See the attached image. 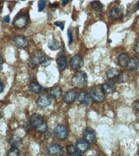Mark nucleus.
<instances>
[{"label": "nucleus", "instance_id": "f257e3e1", "mask_svg": "<svg viewBox=\"0 0 139 156\" xmlns=\"http://www.w3.org/2000/svg\"><path fill=\"white\" fill-rule=\"evenodd\" d=\"M50 64V59L40 51L35 52L30 62V65L31 67L35 68L38 66L42 65L46 66Z\"/></svg>", "mask_w": 139, "mask_h": 156}, {"label": "nucleus", "instance_id": "f03ea898", "mask_svg": "<svg viewBox=\"0 0 139 156\" xmlns=\"http://www.w3.org/2000/svg\"><path fill=\"white\" fill-rule=\"evenodd\" d=\"M29 122L30 126L37 130L41 132H44L46 131V124L44 123L43 118L39 114H34L31 115Z\"/></svg>", "mask_w": 139, "mask_h": 156}, {"label": "nucleus", "instance_id": "7ed1b4c3", "mask_svg": "<svg viewBox=\"0 0 139 156\" xmlns=\"http://www.w3.org/2000/svg\"><path fill=\"white\" fill-rule=\"evenodd\" d=\"M72 83L74 87L79 88L85 87L87 83V74L84 71L77 72L72 77Z\"/></svg>", "mask_w": 139, "mask_h": 156}, {"label": "nucleus", "instance_id": "20e7f679", "mask_svg": "<svg viewBox=\"0 0 139 156\" xmlns=\"http://www.w3.org/2000/svg\"><path fill=\"white\" fill-rule=\"evenodd\" d=\"M28 20L29 18L27 14L19 13L15 17L13 24L17 29H22L27 26Z\"/></svg>", "mask_w": 139, "mask_h": 156}, {"label": "nucleus", "instance_id": "39448f33", "mask_svg": "<svg viewBox=\"0 0 139 156\" xmlns=\"http://www.w3.org/2000/svg\"><path fill=\"white\" fill-rule=\"evenodd\" d=\"M91 99L96 102H101L105 100V93L102 90V88L96 87L91 89L90 94Z\"/></svg>", "mask_w": 139, "mask_h": 156}, {"label": "nucleus", "instance_id": "423d86ee", "mask_svg": "<svg viewBox=\"0 0 139 156\" xmlns=\"http://www.w3.org/2000/svg\"><path fill=\"white\" fill-rule=\"evenodd\" d=\"M70 63L71 68L74 70H79L84 65V59L80 54H76L72 57Z\"/></svg>", "mask_w": 139, "mask_h": 156}, {"label": "nucleus", "instance_id": "0eeeda50", "mask_svg": "<svg viewBox=\"0 0 139 156\" xmlns=\"http://www.w3.org/2000/svg\"><path fill=\"white\" fill-rule=\"evenodd\" d=\"M55 137L60 140H65L68 136V131L67 128L62 125H58L54 131Z\"/></svg>", "mask_w": 139, "mask_h": 156}, {"label": "nucleus", "instance_id": "6e6552de", "mask_svg": "<svg viewBox=\"0 0 139 156\" xmlns=\"http://www.w3.org/2000/svg\"><path fill=\"white\" fill-rule=\"evenodd\" d=\"M13 42L15 47L18 49H24L28 46V40L24 35H17L15 37Z\"/></svg>", "mask_w": 139, "mask_h": 156}, {"label": "nucleus", "instance_id": "1a4fd4ad", "mask_svg": "<svg viewBox=\"0 0 139 156\" xmlns=\"http://www.w3.org/2000/svg\"><path fill=\"white\" fill-rule=\"evenodd\" d=\"M49 155L59 156L63 155L64 154V149L60 145L55 144L50 146L48 150Z\"/></svg>", "mask_w": 139, "mask_h": 156}, {"label": "nucleus", "instance_id": "9d476101", "mask_svg": "<svg viewBox=\"0 0 139 156\" xmlns=\"http://www.w3.org/2000/svg\"><path fill=\"white\" fill-rule=\"evenodd\" d=\"M51 100L48 95H43L39 97L37 100V104L40 107L46 108L50 105Z\"/></svg>", "mask_w": 139, "mask_h": 156}, {"label": "nucleus", "instance_id": "9b49d317", "mask_svg": "<svg viewBox=\"0 0 139 156\" xmlns=\"http://www.w3.org/2000/svg\"><path fill=\"white\" fill-rule=\"evenodd\" d=\"M83 136L85 140L89 143L93 142L96 138V133L94 130L90 127H87L83 131Z\"/></svg>", "mask_w": 139, "mask_h": 156}, {"label": "nucleus", "instance_id": "f8f14e48", "mask_svg": "<svg viewBox=\"0 0 139 156\" xmlns=\"http://www.w3.org/2000/svg\"><path fill=\"white\" fill-rule=\"evenodd\" d=\"M77 92L74 90H70L64 96V101L66 103L71 104L75 101L77 98Z\"/></svg>", "mask_w": 139, "mask_h": 156}, {"label": "nucleus", "instance_id": "ddd939ff", "mask_svg": "<svg viewBox=\"0 0 139 156\" xmlns=\"http://www.w3.org/2000/svg\"><path fill=\"white\" fill-rule=\"evenodd\" d=\"M116 88V84L114 82L109 81L104 84L101 88L105 94L108 95L113 92L115 90Z\"/></svg>", "mask_w": 139, "mask_h": 156}, {"label": "nucleus", "instance_id": "4468645a", "mask_svg": "<svg viewBox=\"0 0 139 156\" xmlns=\"http://www.w3.org/2000/svg\"><path fill=\"white\" fill-rule=\"evenodd\" d=\"M77 147L81 152H86L89 148V142L84 139H79L77 142Z\"/></svg>", "mask_w": 139, "mask_h": 156}, {"label": "nucleus", "instance_id": "2eb2a0df", "mask_svg": "<svg viewBox=\"0 0 139 156\" xmlns=\"http://www.w3.org/2000/svg\"><path fill=\"white\" fill-rule=\"evenodd\" d=\"M123 9L119 7H113L110 11V16L114 19H118L121 18L123 15Z\"/></svg>", "mask_w": 139, "mask_h": 156}, {"label": "nucleus", "instance_id": "dca6fc26", "mask_svg": "<svg viewBox=\"0 0 139 156\" xmlns=\"http://www.w3.org/2000/svg\"><path fill=\"white\" fill-rule=\"evenodd\" d=\"M126 66L129 71H135L138 68L139 60L135 57L131 58L130 60H128Z\"/></svg>", "mask_w": 139, "mask_h": 156}, {"label": "nucleus", "instance_id": "f3484780", "mask_svg": "<svg viewBox=\"0 0 139 156\" xmlns=\"http://www.w3.org/2000/svg\"><path fill=\"white\" fill-rule=\"evenodd\" d=\"M23 143L22 138L18 135H13L9 139V143L12 147L18 148Z\"/></svg>", "mask_w": 139, "mask_h": 156}, {"label": "nucleus", "instance_id": "a211bd4d", "mask_svg": "<svg viewBox=\"0 0 139 156\" xmlns=\"http://www.w3.org/2000/svg\"><path fill=\"white\" fill-rule=\"evenodd\" d=\"M91 98L90 94L86 92H82L79 94L77 97L79 102L82 104H88L90 102Z\"/></svg>", "mask_w": 139, "mask_h": 156}, {"label": "nucleus", "instance_id": "6ab92c4d", "mask_svg": "<svg viewBox=\"0 0 139 156\" xmlns=\"http://www.w3.org/2000/svg\"><path fill=\"white\" fill-rule=\"evenodd\" d=\"M56 63L59 70L61 71H64L67 66V60L66 56L61 55L56 59Z\"/></svg>", "mask_w": 139, "mask_h": 156}, {"label": "nucleus", "instance_id": "aec40b11", "mask_svg": "<svg viewBox=\"0 0 139 156\" xmlns=\"http://www.w3.org/2000/svg\"><path fill=\"white\" fill-rule=\"evenodd\" d=\"M62 89L58 86L53 87L51 89L50 91V94L52 98L55 99H58L61 97L62 95Z\"/></svg>", "mask_w": 139, "mask_h": 156}, {"label": "nucleus", "instance_id": "412c9836", "mask_svg": "<svg viewBox=\"0 0 139 156\" xmlns=\"http://www.w3.org/2000/svg\"><path fill=\"white\" fill-rule=\"evenodd\" d=\"M128 61V56L125 53H122L120 54L118 59V64L121 67H124L127 66Z\"/></svg>", "mask_w": 139, "mask_h": 156}, {"label": "nucleus", "instance_id": "4be33fe9", "mask_svg": "<svg viewBox=\"0 0 139 156\" xmlns=\"http://www.w3.org/2000/svg\"><path fill=\"white\" fill-rule=\"evenodd\" d=\"M66 150L68 155L71 156H79L81 155L79 150L73 145H68L66 148Z\"/></svg>", "mask_w": 139, "mask_h": 156}, {"label": "nucleus", "instance_id": "5701e85b", "mask_svg": "<svg viewBox=\"0 0 139 156\" xmlns=\"http://www.w3.org/2000/svg\"><path fill=\"white\" fill-rule=\"evenodd\" d=\"M29 89L30 92L34 94L41 93L43 90V88L41 86L35 83L30 84L29 86Z\"/></svg>", "mask_w": 139, "mask_h": 156}, {"label": "nucleus", "instance_id": "b1692460", "mask_svg": "<svg viewBox=\"0 0 139 156\" xmlns=\"http://www.w3.org/2000/svg\"><path fill=\"white\" fill-rule=\"evenodd\" d=\"M119 75V71L116 68H112L107 71V78L109 79H112L118 77Z\"/></svg>", "mask_w": 139, "mask_h": 156}, {"label": "nucleus", "instance_id": "393cba45", "mask_svg": "<svg viewBox=\"0 0 139 156\" xmlns=\"http://www.w3.org/2000/svg\"><path fill=\"white\" fill-rule=\"evenodd\" d=\"M92 9L96 12L101 13L103 10V6L101 3L98 1H94L91 3Z\"/></svg>", "mask_w": 139, "mask_h": 156}, {"label": "nucleus", "instance_id": "a878e982", "mask_svg": "<svg viewBox=\"0 0 139 156\" xmlns=\"http://www.w3.org/2000/svg\"><path fill=\"white\" fill-rule=\"evenodd\" d=\"M48 47L52 51H57L60 48V45L58 41L53 39L48 43Z\"/></svg>", "mask_w": 139, "mask_h": 156}, {"label": "nucleus", "instance_id": "bb28decb", "mask_svg": "<svg viewBox=\"0 0 139 156\" xmlns=\"http://www.w3.org/2000/svg\"><path fill=\"white\" fill-rule=\"evenodd\" d=\"M17 148L12 147L8 152V155L9 156H17L20 155V151Z\"/></svg>", "mask_w": 139, "mask_h": 156}, {"label": "nucleus", "instance_id": "cd10ccee", "mask_svg": "<svg viewBox=\"0 0 139 156\" xmlns=\"http://www.w3.org/2000/svg\"><path fill=\"white\" fill-rule=\"evenodd\" d=\"M46 6V0H39L38 2V11L41 12L45 9Z\"/></svg>", "mask_w": 139, "mask_h": 156}, {"label": "nucleus", "instance_id": "c85d7f7f", "mask_svg": "<svg viewBox=\"0 0 139 156\" xmlns=\"http://www.w3.org/2000/svg\"><path fill=\"white\" fill-rule=\"evenodd\" d=\"M128 79V76L126 74H123L119 78L118 81L119 83H123L127 82Z\"/></svg>", "mask_w": 139, "mask_h": 156}, {"label": "nucleus", "instance_id": "c756f323", "mask_svg": "<svg viewBox=\"0 0 139 156\" xmlns=\"http://www.w3.org/2000/svg\"><path fill=\"white\" fill-rule=\"evenodd\" d=\"M68 39H69V44H70L72 42H73V37L72 32L70 30H68Z\"/></svg>", "mask_w": 139, "mask_h": 156}, {"label": "nucleus", "instance_id": "7c9ffc66", "mask_svg": "<svg viewBox=\"0 0 139 156\" xmlns=\"http://www.w3.org/2000/svg\"><path fill=\"white\" fill-rule=\"evenodd\" d=\"M55 25L60 27L62 31L64 30V24L63 22L61 21H56L55 23Z\"/></svg>", "mask_w": 139, "mask_h": 156}, {"label": "nucleus", "instance_id": "2f4dec72", "mask_svg": "<svg viewBox=\"0 0 139 156\" xmlns=\"http://www.w3.org/2000/svg\"><path fill=\"white\" fill-rule=\"evenodd\" d=\"M4 64V58L3 56H2L1 54H0V71L3 70V64Z\"/></svg>", "mask_w": 139, "mask_h": 156}, {"label": "nucleus", "instance_id": "473e14b6", "mask_svg": "<svg viewBox=\"0 0 139 156\" xmlns=\"http://www.w3.org/2000/svg\"><path fill=\"white\" fill-rule=\"evenodd\" d=\"M3 20L4 22L6 23H8L10 21V18L9 15L6 16H4V18H3Z\"/></svg>", "mask_w": 139, "mask_h": 156}, {"label": "nucleus", "instance_id": "72a5a7b5", "mask_svg": "<svg viewBox=\"0 0 139 156\" xmlns=\"http://www.w3.org/2000/svg\"><path fill=\"white\" fill-rule=\"evenodd\" d=\"M134 108L137 111L139 112V102L137 101L134 103Z\"/></svg>", "mask_w": 139, "mask_h": 156}, {"label": "nucleus", "instance_id": "f704fd0d", "mask_svg": "<svg viewBox=\"0 0 139 156\" xmlns=\"http://www.w3.org/2000/svg\"><path fill=\"white\" fill-rule=\"evenodd\" d=\"M4 83L1 82L0 81V94L4 92Z\"/></svg>", "mask_w": 139, "mask_h": 156}, {"label": "nucleus", "instance_id": "c9c22d12", "mask_svg": "<svg viewBox=\"0 0 139 156\" xmlns=\"http://www.w3.org/2000/svg\"><path fill=\"white\" fill-rule=\"evenodd\" d=\"M135 50L136 53L139 54V42L136 44Z\"/></svg>", "mask_w": 139, "mask_h": 156}, {"label": "nucleus", "instance_id": "e433bc0d", "mask_svg": "<svg viewBox=\"0 0 139 156\" xmlns=\"http://www.w3.org/2000/svg\"><path fill=\"white\" fill-rule=\"evenodd\" d=\"M70 0H62V4L63 6H64L66 5L68 2H69Z\"/></svg>", "mask_w": 139, "mask_h": 156}, {"label": "nucleus", "instance_id": "4c0bfd02", "mask_svg": "<svg viewBox=\"0 0 139 156\" xmlns=\"http://www.w3.org/2000/svg\"><path fill=\"white\" fill-rule=\"evenodd\" d=\"M2 117V112L1 111V109H0V117Z\"/></svg>", "mask_w": 139, "mask_h": 156}, {"label": "nucleus", "instance_id": "58836bf2", "mask_svg": "<svg viewBox=\"0 0 139 156\" xmlns=\"http://www.w3.org/2000/svg\"><path fill=\"white\" fill-rule=\"evenodd\" d=\"M137 7H138V9H139V1L138 2V3Z\"/></svg>", "mask_w": 139, "mask_h": 156}, {"label": "nucleus", "instance_id": "ea45409f", "mask_svg": "<svg viewBox=\"0 0 139 156\" xmlns=\"http://www.w3.org/2000/svg\"><path fill=\"white\" fill-rule=\"evenodd\" d=\"M1 4V1H0V4Z\"/></svg>", "mask_w": 139, "mask_h": 156}]
</instances>
